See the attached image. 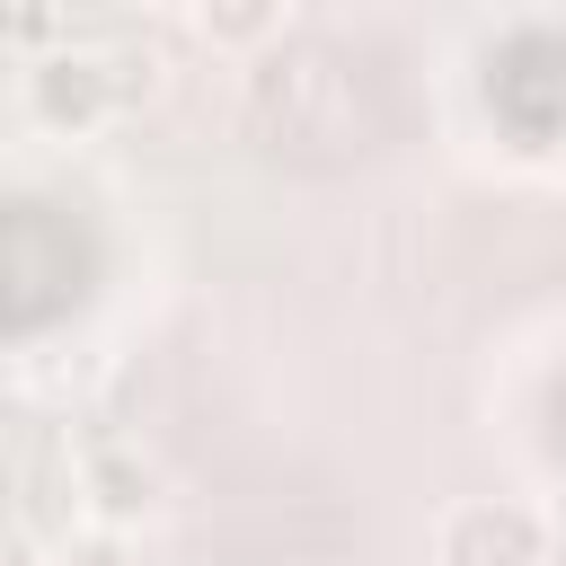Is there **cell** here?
Wrapping results in <instances>:
<instances>
[{"label":"cell","mask_w":566,"mask_h":566,"mask_svg":"<svg viewBox=\"0 0 566 566\" xmlns=\"http://www.w3.org/2000/svg\"><path fill=\"white\" fill-rule=\"evenodd\" d=\"M133 97H124V53L106 44H62V53H35L27 62V115L44 133H71L88 142L97 124H115Z\"/></svg>","instance_id":"cell-1"},{"label":"cell","mask_w":566,"mask_h":566,"mask_svg":"<svg viewBox=\"0 0 566 566\" xmlns=\"http://www.w3.org/2000/svg\"><path fill=\"white\" fill-rule=\"evenodd\" d=\"M557 531L531 495H460L433 522V566H548Z\"/></svg>","instance_id":"cell-2"},{"label":"cell","mask_w":566,"mask_h":566,"mask_svg":"<svg viewBox=\"0 0 566 566\" xmlns=\"http://www.w3.org/2000/svg\"><path fill=\"white\" fill-rule=\"evenodd\" d=\"M80 513L115 539V531H142L150 513H159V469L133 451V442H97V451H80Z\"/></svg>","instance_id":"cell-3"},{"label":"cell","mask_w":566,"mask_h":566,"mask_svg":"<svg viewBox=\"0 0 566 566\" xmlns=\"http://www.w3.org/2000/svg\"><path fill=\"white\" fill-rule=\"evenodd\" d=\"M195 35L212 53H265L292 35V0H203L195 9Z\"/></svg>","instance_id":"cell-4"},{"label":"cell","mask_w":566,"mask_h":566,"mask_svg":"<svg viewBox=\"0 0 566 566\" xmlns=\"http://www.w3.org/2000/svg\"><path fill=\"white\" fill-rule=\"evenodd\" d=\"M327 80H336L327 53H283V62L256 71V115H310L327 97Z\"/></svg>","instance_id":"cell-5"},{"label":"cell","mask_w":566,"mask_h":566,"mask_svg":"<svg viewBox=\"0 0 566 566\" xmlns=\"http://www.w3.org/2000/svg\"><path fill=\"white\" fill-rule=\"evenodd\" d=\"M9 35H18V44H53V35H62V18H53V9H18V18H9Z\"/></svg>","instance_id":"cell-6"}]
</instances>
